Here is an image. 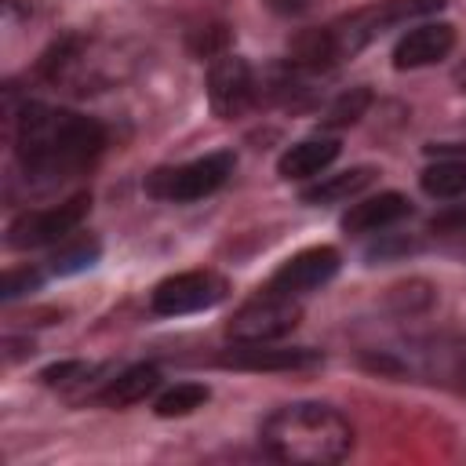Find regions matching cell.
Masks as SVG:
<instances>
[{"label":"cell","instance_id":"obj_12","mask_svg":"<svg viewBox=\"0 0 466 466\" xmlns=\"http://www.w3.org/2000/svg\"><path fill=\"white\" fill-rule=\"evenodd\" d=\"M455 47V29L448 22H422L408 29L393 47V69H422L448 58Z\"/></svg>","mask_w":466,"mask_h":466},{"label":"cell","instance_id":"obj_17","mask_svg":"<svg viewBox=\"0 0 466 466\" xmlns=\"http://www.w3.org/2000/svg\"><path fill=\"white\" fill-rule=\"evenodd\" d=\"M98 258H102L98 237H91V233H69L66 240L55 244V251L47 258V269L58 273V277H73V273L91 269Z\"/></svg>","mask_w":466,"mask_h":466},{"label":"cell","instance_id":"obj_5","mask_svg":"<svg viewBox=\"0 0 466 466\" xmlns=\"http://www.w3.org/2000/svg\"><path fill=\"white\" fill-rule=\"evenodd\" d=\"M233 167H237V157L229 149H215V153H204L197 160L149 171L146 193L157 200H171V204H193V200L211 197L218 186H226Z\"/></svg>","mask_w":466,"mask_h":466},{"label":"cell","instance_id":"obj_10","mask_svg":"<svg viewBox=\"0 0 466 466\" xmlns=\"http://www.w3.org/2000/svg\"><path fill=\"white\" fill-rule=\"evenodd\" d=\"M339 266H342L339 248H331V244L302 248L299 255H291V258H284V262L277 266V273L269 277V284H266V288H269V291H280V295L299 299V295H309V291L324 288V284L339 273Z\"/></svg>","mask_w":466,"mask_h":466},{"label":"cell","instance_id":"obj_6","mask_svg":"<svg viewBox=\"0 0 466 466\" xmlns=\"http://www.w3.org/2000/svg\"><path fill=\"white\" fill-rule=\"evenodd\" d=\"M91 211V193H76L62 204L40 208V211H22L18 218H11L4 244L15 251H33V248H55L58 240H66L69 233H76V226L87 218Z\"/></svg>","mask_w":466,"mask_h":466},{"label":"cell","instance_id":"obj_18","mask_svg":"<svg viewBox=\"0 0 466 466\" xmlns=\"http://www.w3.org/2000/svg\"><path fill=\"white\" fill-rule=\"evenodd\" d=\"M419 186L433 200H459V197H466V157H444V160L430 164L419 175Z\"/></svg>","mask_w":466,"mask_h":466},{"label":"cell","instance_id":"obj_15","mask_svg":"<svg viewBox=\"0 0 466 466\" xmlns=\"http://www.w3.org/2000/svg\"><path fill=\"white\" fill-rule=\"evenodd\" d=\"M157 386H160V371H157L153 364H131V368H124L120 375H113V379L95 393V400L106 404V408H127V404L146 400Z\"/></svg>","mask_w":466,"mask_h":466},{"label":"cell","instance_id":"obj_21","mask_svg":"<svg viewBox=\"0 0 466 466\" xmlns=\"http://www.w3.org/2000/svg\"><path fill=\"white\" fill-rule=\"evenodd\" d=\"M430 233H433L441 244H448V248H462V251H466V204L441 211V215L430 222Z\"/></svg>","mask_w":466,"mask_h":466},{"label":"cell","instance_id":"obj_22","mask_svg":"<svg viewBox=\"0 0 466 466\" xmlns=\"http://www.w3.org/2000/svg\"><path fill=\"white\" fill-rule=\"evenodd\" d=\"M95 375V368L91 364H84V360H58V364H47L44 371H40V382L44 386H76V382H87Z\"/></svg>","mask_w":466,"mask_h":466},{"label":"cell","instance_id":"obj_13","mask_svg":"<svg viewBox=\"0 0 466 466\" xmlns=\"http://www.w3.org/2000/svg\"><path fill=\"white\" fill-rule=\"evenodd\" d=\"M411 215V200L404 193H379L368 200L350 204V211L342 215V229L350 237H375L382 229H393L397 222H404Z\"/></svg>","mask_w":466,"mask_h":466},{"label":"cell","instance_id":"obj_19","mask_svg":"<svg viewBox=\"0 0 466 466\" xmlns=\"http://www.w3.org/2000/svg\"><path fill=\"white\" fill-rule=\"evenodd\" d=\"M368 106H371V87H364V84L346 87V91L335 95V102L324 109L320 127H324V131H342V127L357 124V120L368 113Z\"/></svg>","mask_w":466,"mask_h":466},{"label":"cell","instance_id":"obj_2","mask_svg":"<svg viewBox=\"0 0 466 466\" xmlns=\"http://www.w3.org/2000/svg\"><path fill=\"white\" fill-rule=\"evenodd\" d=\"M258 437L273 459L299 466H328L346 459L353 448L350 419L320 400H295L269 411L262 419Z\"/></svg>","mask_w":466,"mask_h":466},{"label":"cell","instance_id":"obj_28","mask_svg":"<svg viewBox=\"0 0 466 466\" xmlns=\"http://www.w3.org/2000/svg\"><path fill=\"white\" fill-rule=\"evenodd\" d=\"M455 80H459V84H462V87H466V62H462V66H459V69H455Z\"/></svg>","mask_w":466,"mask_h":466},{"label":"cell","instance_id":"obj_14","mask_svg":"<svg viewBox=\"0 0 466 466\" xmlns=\"http://www.w3.org/2000/svg\"><path fill=\"white\" fill-rule=\"evenodd\" d=\"M339 138H331V135H313V138H302V142H295V146H288L284 153H280V160H277V175L280 178H313V175H320L335 157H339Z\"/></svg>","mask_w":466,"mask_h":466},{"label":"cell","instance_id":"obj_25","mask_svg":"<svg viewBox=\"0 0 466 466\" xmlns=\"http://www.w3.org/2000/svg\"><path fill=\"white\" fill-rule=\"evenodd\" d=\"M379 240L368 248V258H393V255H408V251H415V240H404V237H397V233H375Z\"/></svg>","mask_w":466,"mask_h":466},{"label":"cell","instance_id":"obj_3","mask_svg":"<svg viewBox=\"0 0 466 466\" xmlns=\"http://www.w3.org/2000/svg\"><path fill=\"white\" fill-rule=\"evenodd\" d=\"M448 0H375L364 4L328 25H320V40H324V55L331 62V69L346 58H353L357 51H364L371 40H379L386 29L408 22V18H422L441 11Z\"/></svg>","mask_w":466,"mask_h":466},{"label":"cell","instance_id":"obj_1","mask_svg":"<svg viewBox=\"0 0 466 466\" xmlns=\"http://www.w3.org/2000/svg\"><path fill=\"white\" fill-rule=\"evenodd\" d=\"M106 149V127L95 116L25 102L15 116V157L29 182L55 186L84 175Z\"/></svg>","mask_w":466,"mask_h":466},{"label":"cell","instance_id":"obj_4","mask_svg":"<svg viewBox=\"0 0 466 466\" xmlns=\"http://www.w3.org/2000/svg\"><path fill=\"white\" fill-rule=\"evenodd\" d=\"M364 364L371 371L448 386L466 397V339H422V342H408L404 350L368 353Z\"/></svg>","mask_w":466,"mask_h":466},{"label":"cell","instance_id":"obj_23","mask_svg":"<svg viewBox=\"0 0 466 466\" xmlns=\"http://www.w3.org/2000/svg\"><path fill=\"white\" fill-rule=\"evenodd\" d=\"M226 44H229V29L226 25H200L189 36V51L197 58H218V55H226Z\"/></svg>","mask_w":466,"mask_h":466},{"label":"cell","instance_id":"obj_26","mask_svg":"<svg viewBox=\"0 0 466 466\" xmlns=\"http://www.w3.org/2000/svg\"><path fill=\"white\" fill-rule=\"evenodd\" d=\"M4 346H7V353H4V360H7V364H15L18 357L33 353V342H29V339H7Z\"/></svg>","mask_w":466,"mask_h":466},{"label":"cell","instance_id":"obj_27","mask_svg":"<svg viewBox=\"0 0 466 466\" xmlns=\"http://www.w3.org/2000/svg\"><path fill=\"white\" fill-rule=\"evenodd\" d=\"M430 153H466V142H433L426 146Z\"/></svg>","mask_w":466,"mask_h":466},{"label":"cell","instance_id":"obj_7","mask_svg":"<svg viewBox=\"0 0 466 466\" xmlns=\"http://www.w3.org/2000/svg\"><path fill=\"white\" fill-rule=\"evenodd\" d=\"M299 320H302V309L291 295L262 288L255 299H248L244 306L233 309L226 335L233 342H277V339L291 335L299 328Z\"/></svg>","mask_w":466,"mask_h":466},{"label":"cell","instance_id":"obj_20","mask_svg":"<svg viewBox=\"0 0 466 466\" xmlns=\"http://www.w3.org/2000/svg\"><path fill=\"white\" fill-rule=\"evenodd\" d=\"M208 397H211V390H208L204 382H175L171 390H164V393L157 397L153 411H157L160 419H178V415H189V411L204 408Z\"/></svg>","mask_w":466,"mask_h":466},{"label":"cell","instance_id":"obj_16","mask_svg":"<svg viewBox=\"0 0 466 466\" xmlns=\"http://www.w3.org/2000/svg\"><path fill=\"white\" fill-rule=\"evenodd\" d=\"M375 167L371 164H357V167H350V171H339V175H324L320 182H313V186H306L302 189V200L306 204H346V200H353L360 189H368L371 182H375Z\"/></svg>","mask_w":466,"mask_h":466},{"label":"cell","instance_id":"obj_24","mask_svg":"<svg viewBox=\"0 0 466 466\" xmlns=\"http://www.w3.org/2000/svg\"><path fill=\"white\" fill-rule=\"evenodd\" d=\"M40 273L36 269H29V266H15V269H4V280H0V299L4 302H11V299H18V295H25V291H36L40 288Z\"/></svg>","mask_w":466,"mask_h":466},{"label":"cell","instance_id":"obj_8","mask_svg":"<svg viewBox=\"0 0 466 466\" xmlns=\"http://www.w3.org/2000/svg\"><path fill=\"white\" fill-rule=\"evenodd\" d=\"M229 295V284L222 273L215 269H186L175 277H164L153 295H149V309L157 317H186V313H200L218 306Z\"/></svg>","mask_w":466,"mask_h":466},{"label":"cell","instance_id":"obj_11","mask_svg":"<svg viewBox=\"0 0 466 466\" xmlns=\"http://www.w3.org/2000/svg\"><path fill=\"white\" fill-rule=\"evenodd\" d=\"M324 360L320 350L309 346H273V342H237L218 357L222 368L237 371H306Z\"/></svg>","mask_w":466,"mask_h":466},{"label":"cell","instance_id":"obj_9","mask_svg":"<svg viewBox=\"0 0 466 466\" xmlns=\"http://www.w3.org/2000/svg\"><path fill=\"white\" fill-rule=\"evenodd\" d=\"M258 98V84H255V73L248 66V58L240 55H218L211 58L208 66V102H211V113L222 116V120H233V116H244Z\"/></svg>","mask_w":466,"mask_h":466}]
</instances>
